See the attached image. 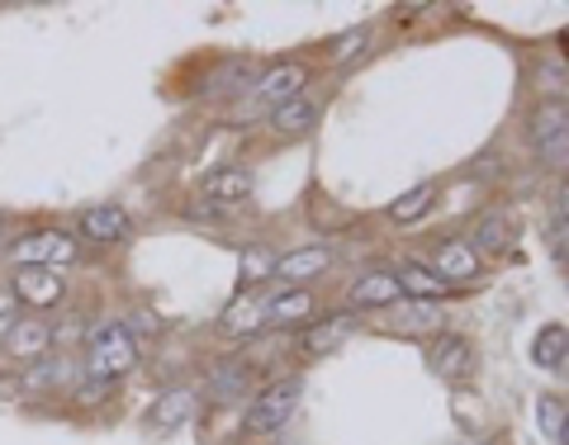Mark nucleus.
Wrapping results in <instances>:
<instances>
[{
    "label": "nucleus",
    "instance_id": "1",
    "mask_svg": "<svg viewBox=\"0 0 569 445\" xmlns=\"http://www.w3.org/2000/svg\"><path fill=\"white\" fill-rule=\"evenodd\" d=\"M133 370H138V341L119 317H109V323L86 332V379L119 384V379L133 375Z\"/></svg>",
    "mask_w": 569,
    "mask_h": 445
},
{
    "label": "nucleus",
    "instance_id": "2",
    "mask_svg": "<svg viewBox=\"0 0 569 445\" xmlns=\"http://www.w3.org/2000/svg\"><path fill=\"white\" fill-rule=\"evenodd\" d=\"M76 257H82V247H76V237H72V232H62V228L29 232V237H20V242L10 247L14 270H24V265H39V270H67Z\"/></svg>",
    "mask_w": 569,
    "mask_h": 445
},
{
    "label": "nucleus",
    "instance_id": "3",
    "mask_svg": "<svg viewBox=\"0 0 569 445\" xmlns=\"http://www.w3.org/2000/svg\"><path fill=\"white\" fill-rule=\"evenodd\" d=\"M299 393H304V379H294V375L290 379H276V384H266L257 399H251V408H247V432H257V436L280 432V426L294 417Z\"/></svg>",
    "mask_w": 569,
    "mask_h": 445
},
{
    "label": "nucleus",
    "instance_id": "4",
    "mask_svg": "<svg viewBox=\"0 0 569 445\" xmlns=\"http://www.w3.org/2000/svg\"><path fill=\"white\" fill-rule=\"evenodd\" d=\"M532 142H536V152H541L546 162H565V156H569V105H560V100L536 105Z\"/></svg>",
    "mask_w": 569,
    "mask_h": 445
},
{
    "label": "nucleus",
    "instance_id": "5",
    "mask_svg": "<svg viewBox=\"0 0 569 445\" xmlns=\"http://www.w3.org/2000/svg\"><path fill=\"white\" fill-rule=\"evenodd\" d=\"M10 290L20 304L29 308H57L62 299H67V275L62 270H39V265H24V270H14V280H10Z\"/></svg>",
    "mask_w": 569,
    "mask_h": 445
},
{
    "label": "nucleus",
    "instance_id": "6",
    "mask_svg": "<svg viewBox=\"0 0 569 445\" xmlns=\"http://www.w3.org/2000/svg\"><path fill=\"white\" fill-rule=\"evenodd\" d=\"M76 228H82V237L95 247H119V242L133 237V223L119 204H90V209H82V223H76Z\"/></svg>",
    "mask_w": 569,
    "mask_h": 445
},
{
    "label": "nucleus",
    "instance_id": "7",
    "mask_svg": "<svg viewBox=\"0 0 569 445\" xmlns=\"http://www.w3.org/2000/svg\"><path fill=\"white\" fill-rule=\"evenodd\" d=\"M6 351L20 365H34L43 356H53V323H43V317H20V323L6 332Z\"/></svg>",
    "mask_w": 569,
    "mask_h": 445
},
{
    "label": "nucleus",
    "instance_id": "8",
    "mask_svg": "<svg viewBox=\"0 0 569 445\" xmlns=\"http://www.w3.org/2000/svg\"><path fill=\"white\" fill-rule=\"evenodd\" d=\"M72 379V360L67 356H43L34 365H24L20 384H14V393H24V399H53V393Z\"/></svg>",
    "mask_w": 569,
    "mask_h": 445
},
{
    "label": "nucleus",
    "instance_id": "9",
    "mask_svg": "<svg viewBox=\"0 0 569 445\" xmlns=\"http://www.w3.org/2000/svg\"><path fill=\"white\" fill-rule=\"evenodd\" d=\"M432 270L447 284L474 280V275H480V251H474L470 242H455V237H451V242H437L432 247Z\"/></svg>",
    "mask_w": 569,
    "mask_h": 445
},
{
    "label": "nucleus",
    "instance_id": "10",
    "mask_svg": "<svg viewBox=\"0 0 569 445\" xmlns=\"http://www.w3.org/2000/svg\"><path fill=\"white\" fill-rule=\"evenodd\" d=\"M427 360H432V370L441 379H451V384H461V379L474 375V346L465 337H437V346H432V356Z\"/></svg>",
    "mask_w": 569,
    "mask_h": 445
},
{
    "label": "nucleus",
    "instance_id": "11",
    "mask_svg": "<svg viewBox=\"0 0 569 445\" xmlns=\"http://www.w3.org/2000/svg\"><path fill=\"white\" fill-rule=\"evenodd\" d=\"M247 195H251V171H243V166H224L204 181V199L214 204V214H228L233 204H243Z\"/></svg>",
    "mask_w": 569,
    "mask_h": 445
},
{
    "label": "nucleus",
    "instance_id": "12",
    "mask_svg": "<svg viewBox=\"0 0 569 445\" xmlns=\"http://www.w3.org/2000/svg\"><path fill=\"white\" fill-rule=\"evenodd\" d=\"M304 82H309V72L299 67V62H280V67H271V72H261V82H257V100H266V105H284V100H294L299 90H304Z\"/></svg>",
    "mask_w": 569,
    "mask_h": 445
},
{
    "label": "nucleus",
    "instance_id": "13",
    "mask_svg": "<svg viewBox=\"0 0 569 445\" xmlns=\"http://www.w3.org/2000/svg\"><path fill=\"white\" fill-rule=\"evenodd\" d=\"M190 412H195V393L190 389H167V393H157V403L148 408V426L152 432H176V426L190 422Z\"/></svg>",
    "mask_w": 569,
    "mask_h": 445
},
{
    "label": "nucleus",
    "instance_id": "14",
    "mask_svg": "<svg viewBox=\"0 0 569 445\" xmlns=\"http://www.w3.org/2000/svg\"><path fill=\"white\" fill-rule=\"evenodd\" d=\"M266 323V308L257 304V299H233V304L224 308V317H218V332H224L228 341H247V337H257Z\"/></svg>",
    "mask_w": 569,
    "mask_h": 445
},
{
    "label": "nucleus",
    "instance_id": "15",
    "mask_svg": "<svg viewBox=\"0 0 569 445\" xmlns=\"http://www.w3.org/2000/svg\"><path fill=\"white\" fill-rule=\"evenodd\" d=\"M332 265V251L328 247H304V251H290V257L276 261V280L280 284H304L313 275H323Z\"/></svg>",
    "mask_w": 569,
    "mask_h": 445
},
{
    "label": "nucleus",
    "instance_id": "16",
    "mask_svg": "<svg viewBox=\"0 0 569 445\" xmlns=\"http://www.w3.org/2000/svg\"><path fill=\"white\" fill-rule=\"evenodd\" d=\"M404 290H399V275H389V270H371V275H361L352 284V304L361 308H389L399 304Z\"/></svg>",
    "mask_w": 569,
    "mask_h": 445
},
{
    "label": "nucleus",
    "instance_id": "17",
    "mask_svg": "<svg viewBox=\"0 0 569 445\" xmlns=\"http://www.w3.org/2000/svg\"><path fill=\"white\" fill-rule=\"evenodd\" d=\"M346 337H352V317H328V323H313L304 337H299V351H304L309 360H319V356L337 351Z\"/></svg>",
    "mask_w": 569,
    "mask_h": 445
},
{
    "label": "nucleus",
    "instance_id": "18",
    "mask_svg": "<svg viewBox=\"0 0 569 445\" xmlns=\"http://www.w3.org/2000/svg\"><path fill=\"white\" fill-rule=\"evenodd\" d=\"M399 290H404V294H414V299H422V304H432V299L451 294L455 284H447V280H441L432 265H422V261H408V265L399 270Z\"/></svg>",
    "mask_w": 569,
    "mask_h": 445
},
{
    "label": "nucleus",
    "instance_id": "19",
    "mask_svg": "<svg viewBox=\"0 0 569 445\" xmlns=\"http://www.w3.org/2000/svg\"><path fill=\"white\" fill-rule=\"evenodd\" d=\"M532 360L541 365V370H560V365L569 360V327L546 323L541 332H536V341H532Z\"/></svg>",
    "mask_w": 569,
    "mask_h": 445
},
{
    "label": "nucleus",
    "instance_id": "20",
    "mask_svg": "<svg viewBox=\"0 0 569 445\" xmlns=\"http://www.w3.org/2000/svg\"><path fill=\"white\" fill-rule=\"evenodd\" d=\"M513 237H517V218L513 209H494L480 228H474V242L470 247H484V251H508L513 247Z\"/></svg>",
    "mask_w": 569,
    "mask_h": 445
},
{
    "label": "nucleus",
    "instance_id": "21",
    "mask_svg": "<svg viewBox=\"0 0 569 445\" xmlns=\"http://www.w3.org/2000/svg\"><path fill=\"white\" fill-rule=\"evenodd\" d=\"M313 119H319V109H313V100H304V95H294V100H284V105L271 109V129L276 133H290V138L309 133Z\"/></svg>",
    "mask_w": 569,
    "mask_h": 445
},
{
    "label": "nucleus",
    "instance_id": "22",
    "mask_svg": "<svg viewBox=\"0 0 569 445\" xmlns=\"http://www.w3.org/2000/svg\"><path fill=\"white\" fill-rule=\"evenodd\" d=\"M309 313H313V299H309L304 290H290V294H276V299H271V308H266V323L294 327V323H304Z\"/></svg>",
    "mask_w": 569,
    "mask_h": 445
},
{
    "label": "nucleus",
    "instance_id": "23",
    "mask_svg": "<svg viewBox=\"0 0 569 445\" xmlns=\"http://www.w3.org/2000/svg\"><path fill=\"white\" fill-rule=\"evenodd\" d=\"M427 204H432V185L422 181V185L404 189V195L389 204V218H394V223H418V218L427 214Z\"/></svg>",
    "mask_w": 569,
    "mask_h": 445
},
{
    "label": "nucleus",
    "instance_id": "24",
    "mask_svg": "<svg viewBox=\"0 0 569 445\" xmlns=\"http://www.w3.org/2000/svg\"><path fill=\"white\" fill-rule=\"evenodd\" d=\"M366 43H371V24H352V29H342L337 39H332V47H328V57L337 62H352L356 53H366Z\"/></svg>",
    "mask_w": 569,
    "mask_h": 445
},
{
    "label": "nucleus",
    "instance_id": "25",
    "mask_svg": "<svg viewBox=\"0 0 569 445\" xmlns=\"http://www.w3.org/2000/svg\"><path fill=\"white\" fill-rule=\"evenodd\" d=\"M441 323H447V317H441V308H437V304H422V299H418V304H404V308H399V327H404V332H432V327H441Z\"/></svg>",
    "mask_w": 569,
    "mask_h": 445
},
{
    "label": "nucleus",
    "instance_id": "26",
    "mask_svg": "<svg viewBox=\"0 0 569 445\" xmlns=\"http://www.w3.org/2000/svg\"><path fill=\"white\" fill-rule=\"evenodd\" d=\"M266 275H276V261L266 257L261 247L243 251V284H257V280H266Z\"/></svg>",
    "mask_w": 569,
    "mask_h": 445
},
{
    "label": "nucleus",
    "instance_id": "27",
    "mask_svg": "<svg viewBox=\"0 0 569 445\" xmlns=\"http://www.w3.org/2000/svg\"><path fill=\"white\" fill-rule=\"evenodd\" d=\"M536 422H541L546 436H560V422H565L560 399H541V403H536Z\"/></svg>",
    "mask_w": 569,
    "mask_h": 445
},
{
    "label": "nucleus",
    "instance_id": "28",
    "mask_svg": "<svg viewBox=\"0 0 569 445\" xmlns=\"http://www.w3.org/2000/svg\"><path fill=\"white\" fill-rule=\"evenodd\" d=\"M20 323V299H14L10 284H0V341H6V332Z\"/></svg>",
    "mask_w": 569,
    "mask_h": 445
},
{
    "label": "nucleus",
    "instance_id": "29",
    "mask_svg": "<svg viewBox=\"0 0 569 445\" xmlns=\"http://www.w3.org/2000/svg\"><path fill=\"white\" fill-rule=\"evenodd\" d=\"M109 389H115V384H100V379H86V384L76 389V403H82V408H90V403H105V399H109Z\"/></svg>",
    "mask_w": 569,
    "mask_h": 445
},
{
    "label": "nucleus",
    "instance_id": "30",
    "mask_svg": "<svg viewBox=\"0 0 569 445\" xmlns=\"http://www.w3.org/2000/svg\"><path fill=\"white\" fill-rule=\"evenodd\" d=\"M556 257L569 265V223H560V228H556Z\"/></svg>",
    "mask_w": 569,
    "mask_h": 445
},
{
    "label": "nucleus",
    "instance_id": "31",
    "mask_svg": "<svg viewBox=\"0 0 569 445\" xmlns=\"http://www.w3.org/2000/svg\"><path fill=\"white\" fill-rule=\"evenodd\" d=\"M560 218H565V223H569V185H565V189H560Z\"/></svg>",
    "mask_w": 569,
    "mask_h": 445
},
{
    "label": "nucleus",
    "instance_id": "32",
    "mask_svg": "<svg viewBox=\"0 0 569 445\" xmlns=\"http://www.w3.org/2000/svg\"><path fill=\"white\" fill-rule=\"evenodd\" d=\"M560 445H569V412H565V422H560Z\"/></svg>",
    "mask_w": 569,
    "mask_h": 445
},
{
    "label": "nucleus",
    "instance_id": "33",
    "mask_svg": "<svg viewBox=\"0 0 569 445\" xmlns=\"http://www.w3.org/2000/svg\"><path fill=\"white\" fill-rule=\"evenodd\" d=\"M0 237H6V218H0Z\"/></svg>",
    "mask_w": 569,
    "mask_h": 445
},
{
    "label": "nucleus",
    "instance_id": "34",
    "mask_svg": "<svg viewBox=\"0 0 569 445\" xmlns=\"http://www.w3.org/2000/svg\"><path fill=\"white\" fill-rule=\"evenodd\" d=\"M565 47H569V29H565Z\"/></svg>",
    "mask_w": 569,
    "mask_h": 445
}]
</instances>
